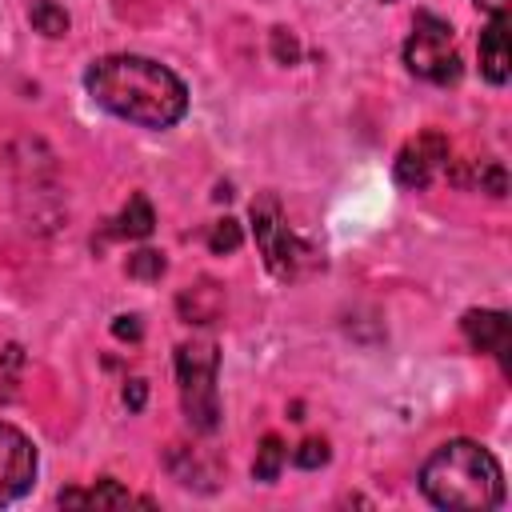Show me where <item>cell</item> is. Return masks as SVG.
<instances>
[{"label": "cell", "instance_id": "1", "mask_svg": "<svg viewBox=\"0 0 512 512\" xmlns=\"http://www.w3.org/2000/svg\"><path fill=\"white\" fill-rule=\"evenodd\" d=\"M84 88L104 112L140 128H172L188 112L184 80L168 64L132 52L92 60V68L84 72Z\"/></svg>", "mask_w": 512, "mask_h": 512}, {"label": "cell", "instance_id": "2", "mask_svg": "<svg viewBox=\"0 0 512 512\" xmlns=\"http://www.w3.org/2000/svg\"><path fill=\"white\" fill-rule=\"evenodd\" d=\"M420 492L448 512H488L504 504V472L476 440H448L420 464Z\"/></svg>", "mask_w": 512, "mask_h": 512}, {"label": "cell", "instance_id": "3", "mask_svg": "<svg viewBox=\"0 0 512 512\" xmlns=\"http://www.w3.org/2000/svg\"><path fill=\"white\" fill-rule=\"evenodd\" d=\"M216 368L220 352L212 340H188L176 348V380H180V404L196 432L220 428V400H216Z\"/></svg>", "mask_w": 512, "mask_h": 512}, {"label": "cell", "instance_id": "4", "mask_svg": "<svg viewBox=\"0 0 512 512\" xmlns=\"http://www.w3.org/2000/svg\"><path fill=\"white\" fill-rule=\"evenodd\" d=\"M404 64L420 80L456 84L460 80V56H456V44H452V24L432 16V12H420L416 24H412V36L404 44Z\"/></svg>", "mask_w": 512, "mask_h": 512}, {"label": "cell", "instance_id": "5", "mask_svg": "<svg viewBox=\"0 0 512 512\" xmlns=\"http://www.w3.org/2000/svg\"><path fill=\"white\" fill-rule=\"evenodd\" d=\"M252 232H256V244L264 252V264L272 276L280 280H292L300 276V268L312 260V252L292 236V228L284 224V208L272 192H260L252 200Z\"/></svg>", "mask_w": 512, "mask_h": 512}, {"label": "cell", "instance_id": "6", "mask_svg": "<svg viewBox=\"0 0 512 512\" xmlns=\"http://www.w3.org/2000/svg\"><path fill=\"white\" fill-rule=\"evenodd\" d=\"M36 480V448L32 440L12 428V424H0V508L20 500Z\"/></svg>", "mask_w": 512, "mask_h": 512}, {"label": "cell", "instance_id": "7", "mask_svg": "<svg viewBox=\"0 0 512 512\" xmlns=\"http://www.w3.org/2000/svg\"><path fill=\"white\" fill-rule=\"evenodd\" d=\"M448 164V140L440 132H420L416 140H408L396 156V180L404 188H428L432 176Z\"/></svg>", "mask_w": 512, "mask_h": 512}, {"label": "cell", "instance_id": "8", "mask_svg": "<svg viewBox=\"0 0 512 512\" xmlns=\"http://www.w3.org/2000/svg\"><path fill=\"white\" fill-rule=\"evenodd\" d=\"M468 344L476 352H492L504 360V372H508V348H512V328H508V316L504 312H492V308H472L464 312L460 320Z\"/></svg>", "mask_w": 512, "mask_h": 512}, {"label": "cell", "instance_id": "9", "mask_svg": "<svg viewBox=\"0 0 512 512\" xmlns=\"http://www.w3.org/2000/svg\"><path fill=\"white\" fill-rule=\"evenodd\" d=\"M512 72V44H508V16H492L480 32V76L488 84H504Z\"/></svg>", "mask_w": 512, "mask_h": 512}, {"label": "cell", "instance_id": "10", "mask_svg": "<svg viewBox=\"0 0 512 512\" xmlns=\"http://www.w3.org/2000/svg\"><path fill=\"white\" fill-rule=\"evenodd\" d=\"M56 500H60V508H128V504H132V492L104 476L96 488H88V492L64 488Z\"/></svg>", "mask_w": 512, "mask_h": 512}, {"label": "cell", "instance_id": "11", "mask_svg": "<svg viewBox=\"0 0 512 512\" xmlns=\"http://www.w3.org/2000/svg\"><path fill=\"white\" fill-rule=\"evenodd\" d=\"M152 228H156V216H152V204H148L144 196H132V200L124 204V212L116 216V236L144 240Z\"/></svg>", "mask_w": 512, "mask_h": 512}, {"label": "cell", "instance_id": "12", "mask_svg": "<svg viewBox=\"0 0 512 512\" xmlns=\"http://www.w3.org/2000/svg\"><path fill=\"white\" fill-rule=\"evenodd\" d=\"M28 20H32V28H36V32H44V36H52V40L68 36V28H72L68 12H64L56 0H36V4L28 8Z\"/></svg>", "mask_w": 512, "mask_h": 512}, {"label": "cell", "instance_id": "13", "mask_svg": "<svg viewBox=\"0 0 512 512\" xmlns=\"http://www.w3.org/2000/svg\"><path fill=\"white\" fill-rule=\"evenodd\" d=\"M284 460H288V448L280 444V436H264L260 448H256V460H252V476H256L260 484H272V480L280 476Z\"/></svg>", "mask_w": 512, "mask_h": 512}, {"label": "cell", "instance_id": "14", "mask_svg": "<svg viewBox=\"0 0 512 512\" xmlns=\"http://www.w3.org/2000/svg\"><path fill=\"white\" fill-rule=\"evenodd\" d=\"M164 268H168V260L160 252H152V248H140V252L128 256V276L132 280H160Z\"/></svg>", "mask_w": 512, "mask_h": 512}, {"label": "cell", "instance_id": "15", "mask_svg": "<svg viewBox=\"0 0 512 512\" xmlns=\"http://www.w3.org/2000/svg\"><path fill=\"white\" fill-rule=\"evenodd\" d=\"M240 240H244V232H240V224H236L232 216L216 220V224H212V232H208V248H212L216 256H224V252H236V248H240Z\"/></svg>", "mask_w": 512, "mask_h": 512}, {"label": "cell", "instance_id": "16", "mask_svg": "<svg viewBox=\"0 0 512 512\" xmlns=\"http://www.w3.org/2000/svg\"><path fill=\"white\" fill-rule=\"evenodd\" d=\"M292 464H296V468H320V464H328V440H320V436L304 440V444L292 452Z\"/></svg>", "mask_w": 512, "mask_h": 512}, {"label": "cell", "instance_id": "17", "mask_svg": "<svg viewBox=\"0 0 512 512\" xmlns=\"http://www.w3.org/2000/svg\"><path fill=\"white\" fill-rule=\"evenodd\" d=\"M272 44H276V60H284V64H292V60H296V40H292L284 28H276V32H272Z\"/></svg>", "mask_w": 512, "mask_h": 512}, {"label": "cell", "instance_id": "18", "mask_svg": "<svg viewBox=\"0 0 512 512\" xmlns=\"http://www.w3.org/2000/svg\"><path fill=\"white\" fill-rule=\"evenodd\" d=\"M112 332L120 340H140V316H116L112 320Z\"/></svg>", "mask_w": 512, "mask_h": 512}, {"label": "cell", "instance_id": "19", "mask_svg": "<svg viewBox=\"0 0 512 512\" xmlns=\"http://www.w3.org/2000/svg\"><path fill=\"white\" fill-rule=\"evenodd\" d=\"M124 404H128L132 412L144 408V380H128V388H124Z\"/></svg>", "mask_w": 512, "mask_h": 512}, {"label": "cell", "instance_id": "20", "mask_svg": "<svg viewBox=\"0 0 512 512\" xmlns=\"http://www.w3.org/2000/svg\"><path fill=\"white\" fill-rule=\"evenodd\" d=\"M476 8L488 12V20H492V16H508L512 12V0H476Z\"/></svg>", "mask_w": 512, "mask_h": 512}]
</instances>
